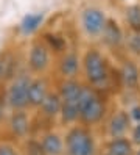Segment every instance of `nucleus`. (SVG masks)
<instances>
[{
  "label": "nucleus",
  "instance_id": "obj_3",
  "mask_svg": "<svg viewBox=\"0 0 140 155\" xmlns=\"http://www.w3.org/2000/svg\"><path fill=\"white\" fill-rule=\"evenodd\" d=\"M54 60L56 57L39 36V38H34L28 45L25 57V69L31 75H48V72L54 66Z\"/></svg>",
  "mask_w": 140,
  "mask_h": 155
},
{
  "label": "nucleus",
  "instance_id": "obj_4",
  "mask_svg": "<svg viewBox=\"0 0 140 155\" xmlns=\"http://www.w3.org/2000/svg\"><path fill=\"white\" fill-rule=\"evenodd\" d=\"M31 74L26 69L20 71L17 75L5 83V100L8 110H30L28 107V86Z\"/></svg>",
  "mask_w": 140,
  "mask_h": 155
},
{
  "label": "nucleus",
  "instance_id": "obj_11",
  "mask_svg": "<svg viewBox=\"0 0 140 155\" xmlns=\"http://www.w3.org/2000/svg\"><path fill=\"white\" fill-rule=\"evenodd\" d=\"M8 129L13 136L19 140H25L31 130V119L26 110H11L8 117Z\"/></svg>",
  "mask_w": 140,
  "mask_h": 155
},
{
  "label": "nucleus",
  "instance_id": "obj_6",
  "mask_svg": "<svg viewBox=\"0 0 140 155\" xmlns=\"http://www.w3.org/2000/svg\"><path fill=\"white\" fill-rule=\"evenodd\" d=\"M117 83L128 94L140 93V63L134 58L125 55L115 68Z\"/></svg>",
  "mask_w": 140,
  "mask_h": 155
},
{
  "label": "nucleus",
  "instance_id": "obj_5",
  "mask_svg": "<svg viewBox=\"0 0 140 155\" xmlns=\"http://www.w3.org/2000/svg\"><path fill=\"white\" fill-rule=\"evenodd\" d=\"M67 155H95V138L87 127L73 125L64 138Z\"/></svg>",
  "mask_w": 140,
  "mask_h": 155
},
{
  "label": "nucleus",
  "instance_id": "obj_1",
  "mask_svg": "<svg viewBox=\"0 0 140 155\" xmlns=\"http://www.w3.org/2000/svg\"><path fill=\"white\" fill-rule=\"evenodd\" d=\"M81 80L87 86L103 93L115 88V85L118 86L115 68L112 66L106 52L97 45H90L81 53Z\"/></svg>",
  "mask_w": 140,
  "mask_h": 155
},
{
  "label": "nucleus",
  "instance_id": "obj_24",
  "mask_svg": "<svg viewBox=\"0 0 140 155\" xmlns=\"http://www.w3.org/2000/svg\"><path fill=\"white\" fill-rule=\"evenodd\" d=\"M0 155H19V152L13 144L2 141L0 143Z\"/></svg>",
  "mask_w": 140,
  "mask_h": 155
},
{
  "label": "nucleus",
  "instance_id": "obj_2",
  "mask_svg": "<svg viewBox=\"0 0 140 155\" xmlns=\"http://www.w3.org/2000/svg\"><path fill=\"white\" fill-rule=\"evenodd\" d=\"M107 113L106 93L92 86H84L79 102V122L84 125L100 124Z\"/></svg>",
  "mask_w": 140,
  "mask_h": 155
},
{
  "label": "nucleus",
  "instance_id": "obj_16",
  "mask_svg": "<svg viewBox=\"0 0 140 155\" xmlns=\"http://www.w3.org/2000/svg\"><path fill=\"white\" fill-rule=\"evenodd\" d=\"M45 21L44 13H30L26 14L19 24V33L22 36H33L37 30L42 27Z\"/></svg>",
  "mask_w": 140,
  "mask_h": 155
},
{
  "label": "nucleus",
  "instance_id": "obj_21",
  "mask_svg": "<svg viewBox=\"0 0 140 155\" xmlns=\"http://www.w3.org/2000/svg\"><path fill=\"white\" fill-rule=\"evenodd\" d=\"M23 152L25 155H45L41 140H31V138H26Z\"/></svg>",
  "mask_w": 140,
  "mask_h": 155
},
{
  "label": "nucleus",
  "instance_id": "obj_13",
  "mask_svg": "<svg viewBox=\"0 0 140 155\" xmlns=\"http://www.w3.org/2000/svg\"><path fill=\"white\" fill-rule=\"evenodd\" d=\"M41 39L45 42V45L51 50V53L54 57H59L62 55L64 52H67L69 47V41H67V36H64L59 31H44L41 35Z\"/></svg>",
  "mask_w": 140,
  "mask_h": 155
},
{
  "label": "nucleus",
  "instance_id": "obj_22",
  "mask_svg": "<svg viewBox=\"0 0 140 155\" xmlns=\"http://www.w3.org/2000/svg\"><path fill=\"white\" fill-rule=\"evenodd\" d=\"M128 113H129V117H131V121H132V124L140 122V100L135 102L134 105H131Z\"/></svg>",
  "mask_w": 140,
  "mask_h": 155
},
{
  "label": "nucleus",
  "instance_id": "obj_7",
  "mask_svg": "<svg viewBox=\"0 0 140 155\" xmlns=\"http://www.w3.org/2000/svg\"><path fill=\"white\" fill-rule=\"evenodd\" d=\"M107 21L109 16L104 10H101L98 6H86L79 14L81 30L90 39H100Z\"/></svg>",
  "mask_w": 140,
  "mask_h": 155
},
{
  "label": "nucleus",
  "instance_id": "obj_8",
  "mask_svg": "<svg viewBox=\"0 0 140 155\" xmlns=\"http://www.w3.org/2000/svg\"><path fill=\"white\" fill-rule=\"evenodd\" d=\"M54 68L58 78H79L81 75V53L75 49H69L62 55L56 57Z\"/></svg>",
  "mask_w": 140,
  "mask_h": 155
},
{
  "label": "nucleus",
  "instance_id": "obj_20",
  "mask_svg": "<svg viewBox=\"0 0 140 155\" xmlns=\"http://www.w3.org/2000/svg\"><path fill=\"white\" fill-rule=\"evenodd\" d=\"M125 55L140 60V31H129L126 30L125 33V45H123Z\"/></svg>",
  "mask_w": 140,
  "mask_h": 155
},
{
  "label": "nucleus",
  "instance_id": "obj_14",
  "mask_svg": "<svg viewBox=\"0 0 140 155\" xmlns=\"http://www.w3.org/2000/svg\"><path fill=\"white\" fill-rule=\"evenodd\" d=\"M61 107H62V99L58 93L56 86H53V89L48 93V96L45 97V100L42 102V105L37 108L41 111V114L44 117H48V119H54V117H59L61 113Z\"/></svg>",
  "mask_w": 140,
  "mask_h": 155
},
{
  "label": "nucleus",
  "instance_id": "obj_15",
  "mask_svg": "<svg viewBox=\"0 0 140 155\" xmlns=\"http://www.w3.org/2000/svg\"><path fill=\"white\" fill-rule=\"evenodd\" d=\"M41 143H42L45 155H62L65 152L64 138L59 136L58 133H54V132L45 133L41 138Z\"/></svg>",
  "mask_w": 140,
  "mask_h": 155
},
{
  "label": "nucleus",
  "instance_id": "obj_12",
  "mask_svg": "<svg viewBox=\"0 0 140 155\" xmlns=\"http://www.w3.org/2000/svg\"><path fill=\"white\" fill-rule=\"evenodd\" d=\"M131 127H132V121L129 117L128 110H117L107 122V132L110 138H120L131 132Z\"/></svg>",
  "mask_w": 140,
  "mask_h": 155
},
{
  "label": "nucleus",
  "instance_id": "obj_9",
  "mask_svg": "<svg viewBox=\"0 0 140 155\" xmlns=\"http://www.w3.org/2000/svg\"><path fill=\"white\" fill-rule=\"evenodd\" d=\"M53 86L48 75H33L28 86V107L31 110H37Z\"/></svg>",
  "mask_w": 140,
  "mask_h": 155
},
{
  "label": "nucleus",
  "instance_id": "obj_23",
  "mask_svg": "<svg viewBox=\"0 0 140 155\" xmlns=\"http://www.w3.org/2000/svg\"><path fill=\"white\" fill-rule=\"evenodd\" d=\"M6 100H5V83L0 85V124L5 119V111H6Z\"/></svg>",
  "mask_w": 140,
  "mask_h": 155
},
{
  "label": "nucleus",
  "instance_id": "obj_19",
  "mask_svg": "<svg viewBox=\"0 0 140 155\" xmlns=\"http://www.w3.org/2000/svg\"><path fill=\"white\" fill-rule=\"evenodd\" d=\"M107 155H134V144L131 138H110L107 143Z\"/></svg>",
  "mask_w": 140,
  "mask_h": 155
},
{
  "label": "nucleus",
  "instance_id": "obj_25",
  "mask_svg": "<svg viewBox=\"0 0 140 155\" xmlns=\"http://www.w3.org/2000/svg\"><path fill=\"white\" fill-rule=\"evenodd\" d=\"M131 141L134 146L140 147V122L132 124V127H131Z\"/></svg>",
  "mask_w": 140,
  "mask_h": 155
},
{
  "label": "nucleus",
  "instance_id": "obj_10",
  "mask_svg": "<svg viewBox=\"0 0 140 155\" xmlns=\"http://www.w3.org/2000/svg\"><path fill=\"white\" fill-rule=\"evenodd\" d=\"M125 33L126 30L121 27L114 17H109V21L103 30L101 36H100V41L101 44L104 45V49L107 50H123V45H125Z\"/></svg>",
  "mask_w": 140,
  "mask_h": 155
},
{
  "label": "nucleus",
  "instance_id": "obj_27",
  "mask_svg": "<svg viewBox=\"0 0 140 155\" xmlns=\"http://www.w3.org/2000/svg\"><path fill=\"white\" fill-rule=\"evenodd\" d=\"M135 155H140V149H138V150H137V152H135Z\"/></svg>",
  "mask_w": 140,
  "mask_h": 155
},
{
  "label": "nucleus",
  "instance_id": "obj_26",
  "mask_svg": "<svg viewBox=\"0 0 140 155\" xmlns=\"http://www.w3.org/2000/svg\"><path fill=\"white\" fill-rule=\"evenodd\" d=\"M5 68H3V61H2V57H0V85L5 83Z\"/></svg>",
  "mask_w": 140,
  "mask_h": 155
},
{
  "label": "nucleus",
  "instance_id": "obj_17",
  "mask_svg": "<svg viewBox=\"0 0 140 155\" xmlns=\"http://www.w3.org/2000/svg\"><path fill=\"white\" fill-rule=\"evenodd\" d=\"M79 102L81 100H62L61 107V122L67 125H75L79 121Z\"/></svg>",
  "mask_w": 140,
  "mask_h": 155
},
{
  "label": "nucleus",
  "instance_id": "obj_18",
  "mask_svg": "<svg viewBox=\"0 0 140 155\" xmlns=\"http://www.w3.org/2000/svg\"><path fill=\"white\" fill-rule=\"evenodd\" d=\"M125 27L129 31H140V2H131L123 10Z\"/></svg>",
  "mask_w": 140,
  "mask_h": 155
}]
</instances>
